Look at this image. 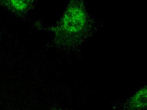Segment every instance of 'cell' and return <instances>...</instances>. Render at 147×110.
Masks as SVG:
<instances>
[{
	"mask_svg": "<svg viewBox=\"0 0 147 110\" xmlns=\"http://www.w3.org/2000/svg\"><path fill=\"white\" fill-rule=\"evenodd\" d=\"M80 13L75 7L68 8L62 20L59 25L60 30L67 33H74L78 32L80 26Z\"/></svg>",
	"mask_w": 147,
	"mask_h": 110,
	"instance_id": "obj_1",
	"label": "cell"
},
{
	"mask_svg": "<svg viewBox=\"0 0 147 110\" xmlns=\"http://www.w3.org/2000/svg\"><path fill=\"white\" fill-rule=\"evenodd\" d=\"M3 6L18 15L27 12L33 5V1L29 0H3L0 1Z\"/></svg>",
	"mask_w": 147,
	"mask_h": 110,
	"instance_id": "obj_2",
	"label": "cell"
},
{
	"mask_svg": "<svg viewBox=\"0 0 147 110\" xmlns=\"http://www.w3.org/2000/svg\"><path fill=\"white\" fill-rule=\"evenodd\" d=\"M61 110L60 109H54V110Z\"/></svg>",
	"mask_w": 147,
	"mask_h": 110,
	"instance_id": "obj_4",
	"label": "cell"
},
{
	"mask_svg": "<svg viewBox=\"0 0 147 110\" xmlns=\"http://www.w3.org/2000/svg\"><path fill=\"white\" fill-rule=\"evenodd\" d=\"M146 88L141 89L131 98L130 105L136 109H143L147 107Z\"/></svg>",
	"mask_w": 147,
	"mask_h": 110,
	"instance_id": "obj_3",
	"label": "cell"
}]
</instances>
